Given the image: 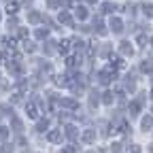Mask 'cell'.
<instances>
[{"mask_svg":"<svg viewBox=\"0 0 153 153\" xmlns=\"http://www.w3.org/2000/svg\"><path fill=\"white\" fill-rule=\"evenodd\" d=\"M60 22H62V24H66V26H72V17H70L68 13H64V11H62V13H60Z\"/></svg>","mask_w":153,"mask_h":153,"instance_id":"cell-6","label":"cell"},{"mask_svg":"<svg viewBox=\"0 0 153 153\" xmlns=\"http://www.w3.org/2000/svg\"><path fill=\"white\" fill-rule=\"evenodd\" d=\"M55 83H57V85H64V87H66V85H70L68 76H64V74H62V76H55Z\"/></svg>","mask_w":153,"mask_h":153,"instance_id":"cell-9","label":"cell"},{"mask_svg":"<svg viewBox=\"0 0 153 153\" xmlns=\"http://www.w3.org/2000/svg\"><path fill=\"white\" fill-rule=\"evenodd\" d=\"M62 104H64V106H70V108H76V106H79V104H76L74 100H64Z\"/></svg>","mask_w":153,"mask_h":153,"instance_id":"cell-20","label":"cell"},{"mask_svg":"<svg viewBox=\"0 0 153 153\" xmlns=\"http://www.w3.org/2000/svg\"><path fill=\"white\" fill-rule=\"evenodd\" d=\"M143 13L145 15H153V4H143Z\"/></svg>","mask_w":153,"mask_h":153,"instance_id":"cell-16","label":"cell"},{"mask_svg":"<svg viewBox=\"0 0 153 153\" xmlns=\"http://www.w3.org/2000/svg\"><path fill=\"white\" fill-rule=\"evenodd\" d=\"M121 26H123V24H121V19H117V17H115V19H111V28H113V32H117V34H119V32L123 30Z\"/></svg>","mask_w":153,"mask_h":153,"instance_id":"cell-3","label":"cell"},{"mask_svg":"<svg viewBox=\"0 0 153 153\" xmlns=\"http://www.w3.org/2000/svg\"><path fill=\"white\" fill-rule=\"evenodd\" d=\"M76 17H79V19H85V17H87V11H85L83 7H79V9H76Z\"/></svg>","mask_w":153,"mask_h":153,"instance_id":"cell-12","label":"cell"},{"mask_svg":"<svg viewBox=\"0 0 153 153\" xmlns=\"http://www.w3.org/2000/svg\"><path fill=\"white\" fill-rule=\"evenodd\" d=\"M108 62H111V68H123V66H126L123 60H121L119 55H111V57H108Z\"/></svg>","mask_w":153,"mask_h":153,"instance_id":"cell-1","label":"cell"},{"mask_svg":"<svg viewBox=\"0 0 153 153\" xmlns=\"http://www.w3.org/2000/svg\"><path fill=\"white\" fill-rule=\"evenodd\" d=\"M7 136H9V130L7 128H0V140H4Z\"/></svg>","mask_w":153,"mask_h":153,"instance_id":"cell-23","label":"cell"},{"mask_svg":"<svg viewBox=\"0 0 153 153\" xmlns=\"http://www.w3.org/2000/svg\"><path fill=\"white\" fill-rule=\"evenodd\" d=\"M49 128V121H41V123H38V132H45Z\"/></svg>","mask_w":153,"mask_h":153,"instance_id":"cell-21","label":"cell"},{"mask_svg":"<svg viewBox=\"0 0 153 153\" xmlns=\"http://www.w3.org/2000/svg\"><path fill=\"white\" fill-rule=\"evenodd\" d=\"M24 49H26V51H28V53H32V51H34V45H32V43H28V41H26V43H24Z\"/></svg>","mask_w":153,"mask_h":153,"instance_id":"cell-24","label":"cell"},{"mask_svg":"<svg viewBox=\"0 0 153 153\" xmlns=\"http://www.w3.org/2000/svg\"><path fill=\"white\" fill-rule=\"evenodd\" d=\"M28 22H30V24L41 22V15H38V13H30V15H28Z\"/></svg>","mask_w":153,"mask_h":153,"instance_id":"cell-11","label":"cell"},{"mask_svg":"<svg viewBox=\"0 0 153 153\" xmlns=\"http://www.w3.org/2000/svg\"><path fill=\"white\" fill-rule=\"evenodd\" d=\"M47 138H49L51 143H60V140H62V132H57V130H55V132H49Z\"/></svg>","mask_w":153,"mask_h":153,"instance_id":"cell-5","label":"cell"},{"mask_svg":"<svg viewBox=\"0 0 153 153\" xmlns=\"http://www.w3.org/2000/svg\"><path fill=\"white\" fill-rule=\"evenodd\" d=\"M121 53H123V55H132V47H130V43H121Z\"/></svg>","mask_w":153,"mask_h":153,"instance_id":"cell-10","label":"cell"},{"mask_svg":"<svg viewBox=\"0 0 153 153\" xmlns=\"http://www.w3.org/2000/svg\"><path fill=\"white\" fill-rule=\"evenodd\" d=\"M19 38H22V41H26V38H28V30H19Z\"/></svg>","mask_w":153,"mask_h":153,"instance_id":"cell-25","label":"cell"},{"mask_svg":"<svg viewBox=\"0 0 153 153\" xmlns=\"http://www.w3.org/2000/svg\"><path fill=\"white\" fill-rule=\"evenodd\" d=\"M47 4H49V9H57L62 4V0H47Z\"/></svg>","mask_w":153,"mask_h":153,"instance_id":"cell-13","label":"cell"},{"mask_svg":"<svg viewBox=\"0 0 153 153\" xmlns=\"http://www.w3.org/2000/svg\"><path fill=\"white\" fill-rule=\"evenodd\" d=\"M130 111H132V115H136V113L140 111V104H138V102H132V104H130Z\"/></svg>","mask_w":153,"mask_h":153,"instance_id":"cell-17","label":"cell"},{"mask_svg":"<svg viewBox=\"0 0 153 153\" xmlns=\"http://www.w3.org/2000/svg\"><path fill=\"white\" fill-rule=\"evenodd\" d=\"M102 100H104V104H111V102H113V94H111V91H106Z\"/></svg>","mask_w":153,"mask_h":153,"instance_id":"cell-18","label":"cell"},{"mask_svg":"<svg viewBox=\"0 0 153 153\" xmlns=\"http://www.w3.org/2000/svg\"><path fill=\"white\" fill-rule=\"evenodd\" d=\"M36 36H38V38H45V36H47V30H38Z\"/></svg>","mask_w":153,"mask_h":153,"instance_id":"cell-26","label":"cell"},{"mask_svg":"<svg viewBox=\"0 0 153 153\" xmlns=\"http://www.w3.org/2000/svg\"><path fill=\"white\" fill-rule=\"evenodd\" d=\"M17 11H19V4H17V2H9V4H7V13H9V15H15Z\"/></svg>","mask_w":153,"mask_h":153,"instance_id":"cell-8","label":"cell"},{"mask_svg":"<svg viewBox=\"0 0 153 153\" xmlns=\"http://www.w3.org/2000/svg\"><path fill=\"white\" fill-rule=\"evenodd\" d=\"M26 111H28V117H30V119H36V117H38V111H36V106H34V104H28V106H26Z\"/></svg>","mask_w":153,"mask_h":153,"instance_id":"cell-4","label":"cell"},{"mask_svg":"<svg viewBox=\"0 0 153 153\" xmlns=\"http://www.w3.org/2000/svg\"><path fill=\"white\" fill-rule=\"evenodd\" d=\"M113 79H115V72L111 74V68H106V70L100 72V81H102V83H111Z\"/></svg>","mask_w":153,"mask_h":153,"instance_id":"cell-2","label":"cell"},{"mask_svg":"<svg viewBox=\"0 0 153 153\" xmlns=\"http://www.w3.org/2000/svg\"><path fill=\"white\" fill-rule=\"evenodd\" d=\"M66 134H68L70 138H74V136H76V130H74L72 126H68V128H66Z\"/></svg>","mask_w":153,"mask_h":153,"instance_id":"cell-19","label":"cell"},{"mask_svg":"<svg viewBox=\"0 0 153 153\" xmlns=\"http://www.w3.org/2000/svg\"><path fill=\"white\" fill-rule=\"evenodd\" d=\"M89 2H98V0H89Z\"/></svg>","mask_w":153,"mask_h":153,"instance_id":"cell-28","label":"cell"},{"mask_svg":"<svg viewBox=\"0 0 153 153\" xmlns=\"http://www.w3.org/2000/svg\"><path fill=\"white\" fill-rule=\"evenodd\" d=\"M83 140H85V143H94V140H96V132H94V130H87V132L83 134Z\"/></svg>","mask_w":153,"mask_h":153,"instance_id":"cell-7","label":"cell"},{"mask_svg":"<svg viewBox=\"0 0 153 153\" xmlns=\"http://www.w3.org/2000/svg\"><path fill=\"white\" fill-rule=\"evenodd\" d=\"M128 153H140V147L138 145H132V147H128Z\"/></svg>","mask_w":153,"mask_h":153,"instance_id":"cell-22","label":"cell"},{"mask_svg":"<svg viewBox=\"0 0 153 153\" xmlns=\"http://www.w3.org/2000/svg\"><path fill=\"white\" fill-rule=\"evenodd\" d=\"M151 126H153V117H145V119H143V128L147 130V128H151Z\"/></svg>","mask_w":153,"mask_h":153,"instance_id":"cell-15","label":"cell"},{"mask_svg":"<svg viewBox=\"0 0 153 153\" xmlns=\"http://www.w3.org/2000/svg\"><path fill=\"white\" fill-rule=\"evenodd\" d=\"M68 45H70L68 38H66V41H62V43H60V51H62V53H66V51H68Z\"/></svg>","mask_w":153,"mask_h":153,"instance_id":"cell-14","label":"cell"},{"mask_svg":"<svg viewBox=\"0 0 153 153\" xmlns=\"http://www.w3.org/2000/svg\"><path fill=\"white\" fill-rule=\"evenodd\" d=\"M2 60H4V55H2V53H0V62H2Z\"/></svg>","mask_w":153,"mask_h":153,"instance_id":"cell-27","label":"cell"}]
</instances>
